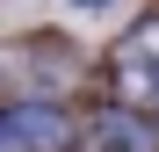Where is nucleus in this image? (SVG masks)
<instances>
[{"mask_svg":"<svg viewBox=\"0 0 159 152\" xmlns=\"http://www.w3.org/2000/svg\"><path fill=\"white\" fill-rule=\"evenodd\" d=\"M109 87L130 109H152L159 101V15H145V22L123 29V44L109 51Z\"/></svg>","mask_w":159,"mask_h":152,"instance_id":"f257e3e1","label":"nucleus"},{"mask_svg":"<svg viewBox=\"0 0 159 152\" xmlns=\"http://www.w3.org/2000/svg\"><path fill=\"white\" fill-rule=\"evenodd\" d=\"M0 152H15V131H7V116H0Z\"/></svg>","mask_w":159,"mask_h":152,"instance_id":"f03ea898","label":"nucleus"},{"mask_svg":"<svg viewBox=\"0 0 159 152\" xmlns=\"http://www.w3.org/2000/svg\"><path fill=\"white\" fill-rule=\"evenodd\" d=\"M72 7H109V0H72Z\"/></svg>","mask_w":159,"mask_h":152,"instance_id":"7ed1b4c3","label":"nucleus"}]
</instances>
